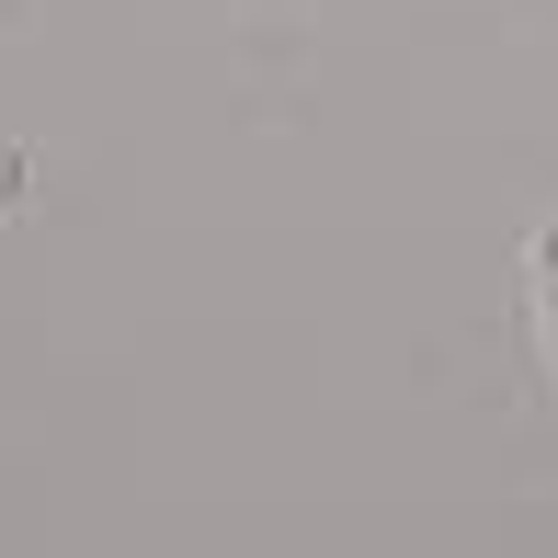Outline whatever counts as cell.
<instances>
[{"label": "cell", "mask_w": 558, "mask_h": 558, "mask_svg": "<svg viewBox=\"0 0 558 558\" xmlns=\"http://www.w3.org/2000/svg\"><path fill=\"white\" fill-rule=\"evenodd\" d=\"M524 286H536V331H547V365H558V217L536 228V251H524Z\"/></svg>", "instance_id": "1"}]
</instances>
